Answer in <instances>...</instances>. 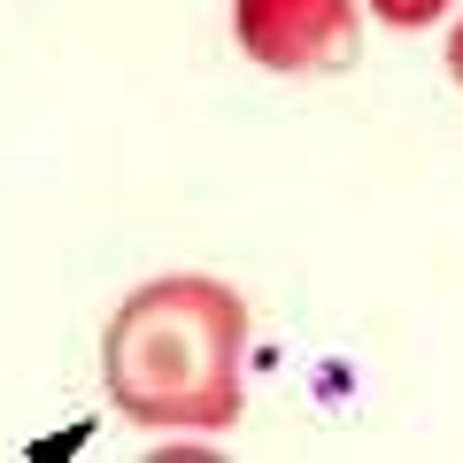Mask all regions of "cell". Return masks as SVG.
<instances>
[{
    "label": "cell",
    "instance_id": "obj_1",
    "mask_svg": "<svg viewBox=\"0 0 463 463\" xmlns=\"http://www.w3.org/2000/svg\"><path fill=\"white\" fill-rule=\"evenodd\" d=\"M240 355H248V301L201 270H178L116 309L100 371L109 402L132 425L224 432L240 417Z\"/></svg>",
    "mask_w": 463,
    "mask_h": 463
},
{
    "label": "cell",
    "instance_id": "obj_2",
    "mask_svg": "<svg viewBox=\"0 0 463 463\" xmlns=\"http://www.w3.org/2000/svg\"><path fill=\"white\" fill-rule=\"evenodd\" d=\"M232 32L248 62L279 78H317L355 62V0H232Z\"/></svg>",
    "mask_w": 463,
    "mask_h": 463
},
{
    "label": "cell",
    "instance_id": "obj_3",
    "mask_svg": "<svg viewBox=\"0 0 463 463\" xmlns=\"http://www.w3.org/2000/svg\"><path fill=\"white\" fill-rule=\"evenodd\" d=\"M456 0H371V16H386L394 32H417V24H432V16H448Z\"/></svg>",
    "mask_w": 463,
    "mask_h": 463
},
{
    "label": "cell",
    "instance_id": "obj_4",
    "mask_svg": "<svg viewBox=\"0 0 463 463\" xmlns=\"http://www.w3.org/2000/svg\"><path fill=\"white\" fill-rule=\"evenodd\" d=\"M448 70L463 78V24H456V39H448Z\"/></svg>",
    "mask_w": 463,
    "mask_h": 463
}]
</instances>
